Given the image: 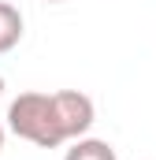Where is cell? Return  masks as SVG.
I'll return each instance as SVG.
<instances>
[{"instance_id": "cell-1", "label": "cell", "mask_w": 156, "mask_h": 160, "mask_svg": "<svg viewBox=\"0 0 156 160\" xmlns=\"http://www.w3.org/2000/svg\"><path fill=\"white\" fill-rule=\"evenodd\" d=\"M97 104L82 89H56V93L26 89L7 104V130L37 149H60L89 134Z\"/></svg>"}, {"instance_id": "cell-2", "label": "cell", "mask_w": 156, "mask_h": 160, "mask_svg": "<svg viewBox=\"0 0 156 160\" xmlns=\"http://www.w3.org/2000/svg\"><path fill=\"white\" fill-rule=\"evenodd\" d=\"M22 41V11L7 0H0V56L11 52Z\"/></svg>"}, {"instance_id": "cell-3", "label": "cell", "mask_w": 156, "mask_h": 160, "mask_svg": "<svg viewBox=\"0 0 156 160\" xmlns=\"http://www.w3.org/2000/svg\"><path fill=\"white\" fill-rule=\"evenodd\" d=\"M63 160H119L115 149H112V142H104V138H75L71 142V149L63 153Z\"/></svg>"}, {"instance_id": "cell-4", "label": "cell", "mask_w": 156, "mask_h": 160, "mask_svg": "<svg viewBox=\"0 0 156 160\" xmlns=\"http://www.w3.org/2000/svg\"><path fill=\"white\" fill-rule=\"evenodd\" d=\"M4 138H7V130H4V127H0V153H4Z\"/></svg>"}, {"instance_id": "cell-5", "label": "cell", "mask_w": 156, "mask_h": 160, "mask_svg": "<svg viewBox=\"0 0 156 160\" xmlns=\"http://www.w3.org/2000/svg\"><path fill=\"white\" fill-rule=\"evenodd\" d=\"M0 97H4V78H0Z\"/></svg>"}, {"instance_id": "cell-6", "label": "cell", "mask_w": 156, "mask_h": 160, "mask_svg": "<svg viewBox=\"0 0 156 160\" xmlns=\"http://www.w3.org/2000/svg\"><path fill=\"white\" fill-rule=\"evenodd\" d=\"M48 4H63V0H48Z\"/></svg>"}]
</instances>
